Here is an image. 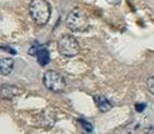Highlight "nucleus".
Returning <instances> with one entry per match:
<instances>
[{"instance_id":"obj_2","label":"nucleus","mask_w":154,"mask_h":134,"mask_svg":"<svg viewBox=\"0 0 154 134\" xmlns=\"http://www.w3.org/2000/svg\"><path fill=\"white\" fill-rule=\"evenodd\" d=\"M66 25L72 32H83L88 27V18L81 8H75L68 13L66 18Z\"/></svg>"},{"instance_id":"obj_11","label":"nucleus","mask_w":154,"mask_h":134,"mask_svg":"<svg viewBox=\"0 0 154 134\" xmlns=\"http://www.w3.org/2000/svg\"><path fill=\"white\" fill-rule=\"evenodd\" d=\"M144 109H145V104H137V105H135V110L139 111V113L143 111Z\"/></svg>"},{"instance_id":"obj_4","label":"nucleus","mask_w":154,"mask_h":134,"mask_svg":"<svg viewBox=\"0 0 154 134\" xmlns=\"http://www.w3.org/2000/svg\"><path fill=\"white\" fill-rule=\"evenodd\" d=\"M43 85L49 91L62 92L66 90V81L63 76L53 70H48L43 75Z\"/></svg>"},{"instance_id":"obj_5","label":"nucleus","mask_w":154,"mask_h":134,"mask_svg":"<svg viewBox=\"0 0 154 134\" xmlns=\"http://www.w3.org/2000/svg\"><path fill=\"white\" fill-rule=\"evenodd\" d=\"M19 94H20V89L17 87L15 85L4 84L0 86V99L3 100H13Z\"/></svg>"},{"instance_id":"obj_12","label":"nucleus","mask_w":154,"mask_h":134,"mask_svg":"<svg viewBox=\"0 0 154 134\" xmlns=\"http://www.w3.org/2000/svg\"><path fill=\"white\" fill-rule=\"evenodd\" d=\"M106 2L110 4V5H119L121 0H106Z\"/></svg>"},{"instance_id":"obj_1","label":"nucleus","mask_w":154,"mask_h":134,"mask_svg":"<svg viewBox=\"0 0 154 134\" xmlns=\"http://www.w3.org/2000/svg\"><path fill=\"white\" fill-rule=\"evenodd\" d=\"M51 5L47 0H32L29 4V14L37 25H46L51 18Z\"/></svg>"},{"instance_id":"obj_6","label":"nucleus","mask_w":154,"mask_h":134,"mask_svg":"<svg viewBox=\"0 0 154 134\" xmlns=\"http://www.w3.org/2000/svg\"><path fill=\"white\" fill-rule=\"evenodd\" d=\"M94 100H95V104H96V106H97V109L101 113H107V111L111 110L112 105L105 96H102V95H95Z\"/></svg>"},{"instance_id":"obj_9","label":"nucleus","mask_w":154,"mask_h":134,"mask_svg":"<svg viewBox=\"0 0 154 134\" xmlns=\"http://www.w3.org/2000/svg\"><path fill=\"white\" fill-rule=\"evenodd\" d=\"M146 87H148L149 92L154 95V76H150V77L146 80Z\"/></svg>"},{"instance_id":"obj_10","label":"nucleus","mask_w":154,"mask_h":134,"mask_svg":"<svg viewBox=\"0 0 154 134\" xmlns=\"http://www.w3.org/2000/svg\"><path fill=\"white\" fill-rule=\"evenodd\" d=\"M80 122H81L82 126L85 128V130H86V132H88V133H91V132H92V125L90 124L88 122H86V120H82V119L80 120Z\"/></svg>"},{"instance_id":"obj_3","label":"nucleus","mask_w":154,"mask_h":134,"mask_svg":"<svg viewBox=\"0 0 154 134\" xmlns=\"http://www.w3.org/2000/svg\"><path fill=\"white\" fill-rule=\"evenodd\" d=\"M58 52L65 57H75L80 53V43L71 34L62 36L57 42Z\"/></svg>"},{"instance_id":"obj_7","label":"nucleus","mask_w":154,"mask_h":134,"mask_svg":"<svg viewBox=\"0 0 154 134\" xmlns=\"http://www.w3.org/2000/svg\"><path fill=\"white\" fill-rule=\"evenodd\" d=\"M13 68H14V60L10 57H5V58L0 60V73L4 76H8L11 73Z\"/></svg>"},{"instance_id":"obj_8","label":"nucleus","mask_w":154,"mask_h":134,"mask_svg":"<svg viewBox=\"0 0 154 134\" xmlns=\"http://www.w3.org/2000/svg\"><path fill=\"white\" fill-rule=\"evenodd\" d=\"M35 56H37V60H38V62H39L41 66H46V65H48V63H49L51 57H49V52L46 48L38 49L35 52Z\"/></svg>"}]
</instances>
